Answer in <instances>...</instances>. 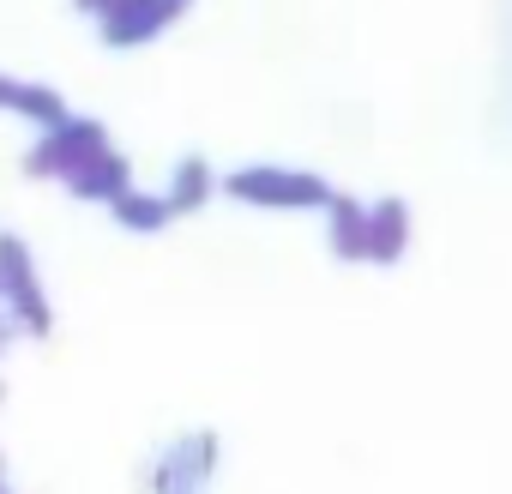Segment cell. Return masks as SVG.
<instances>
[{
  "instance_id": "cell-1",
  "label": "cell",
  "mask_w": 512,
  "mask_h": 494,
  "mask_svg": "<svg viewBox=\"0 0 512 494\" xmlns=\"http://www.w3.org/2000/svg\"><path fill=\"white\" fill-rule=\"evenodd\" d=\"M109 151V133H103V121H91V115H73V121H61L55 133H43L31 151H25V175H37V181H73L85 163H97Z\"/></svg>"
},
{
  "instance_id": "cell-2",
  "label": "cell",
  "mask_w": 512,
  "mask_h": 494,
  "mask_svg": "<svg viewBox=\"0 0 512 494\" xmlns=\"http://www.w3.org/2000/svg\"><path fill=\"white\" fill-rule=\"evenodd\" d=\"M0 296H7V308H13V326H25L31 338H49L55 332L49 296H43L37 266H31V247L19 235H0Z\"/></svg>"
},
{
  "instance_id": "cell-3",
  "label": "cell",
  "mask_w": 512,
  "mask_h": 494,
  "mask_svg": "<svg viewBox=\"0 0 512 494\" xmlns=\"http://www.w3.org/2000/svg\"><path fill=\"white\" fill-rule=\"evenodd\" d=\"M223 187L247 205H320L326 199V187L314 175H290V169H241Z\"/></svg>"
},
{
  "instance_id": "cell-4",
  "label": "cell",
  "mask_w": 512,
  "mask_h": 494,
  "mask_svg": "<svg viewBox=\"0 0 512 494\" xmlns=\"http://www.w3.org/2000/svg\"><path fill=\"white\" fill-rule=\"evenodd\" d=\"M211 464H217V446L211 434H193V440H175L157 464V494H205L211 482Z\"/></svg>"
},
{
  "instance_id": "cell-5",
  "label": "cell",
  "mask_w": 512,
  "mask_h": 494,
  "mask_svg": "<svg viewBox=\"0 0 512 494\" xmlns=\"http://www.w3.org/2000/svg\"><path fill=\"white\" fill-rule=\"evenodd\" d=\"M187 7V0H121V7L103 19V43H115V49H139L145 37H157L175 13Z\"/></svg>"
},
{
  "instance_id": "cell-6",
  "label": "cell",
  "mask_w": 512,
  "mask_h": 494,
  "mask_svg": "<svg viewBox=\"0 0 512 494\" xmlns=\"http://www.w3.org/2000/svg\"><path fill=\"white\" fill-rule=\"evenodd\" d=\"M67 193L73 199H121V193H133V169H127V157L121 151H103L97 163H85L73 181H67Z\"/></svg>"
},
{
  "instance_id": "cell-7",
  "label": "cell",
  "mask_w": 512,
  "mask_h": 494,
  "mask_svg": "<svg viewBox=\"0 0 512 494\" xmlns=\"http://www.w3.org/2000/svg\"><path fill=\"white\" fill-rule=\"evenodd\" d=\"M109 211H115V223H121V229H133V235H157V229L175 217L169 193H139V187H133V193H121Z\"/></svg>"
},
{
  "instance_id": "cell-8",
  "label": "cell",
  "mask_w": 512,
  "mask_h": 494,
  "mask_svg": "<svg viewBox=\"0 0 512 494\" xmlns=\"http://www.w3.org/2000/svg\"><path fill=\"white\" fill-rule=\"evenodd\" d=\"M205 193H211V169H205L199 157L175 163V175H169V205H175V211H199Z\"/></svg>"
},
{
  "instance_id": "cell-9",
  "label": "cell",
  "mask_w": 512,
  "mask_h": 494,
  "mask_svg": "<svg viewBox=\"0 0 512 494\" xmlns=\"http://www.w3.org/2000/svg\"><path fill=\"white\" fill-rule=\"evenodd\" d=\"M338 247H344V254H362V247H368V229H362V217L350 205H338Z\"/></svg>"
},
{
  "instance_id": "cell-10",
  "label": "cell",
  "mask_w": 512,
  "mask_h": 494,
  "mask_svg": "<svg viewBox=\"0 0 512 494\" xmlns=\"http://www.w3.org/2000/svg\"><path fill=\"white\" fill-rule=\"evenodd\" d=\"M25 91H31V85H19V79L0 73V109H13V115H19V109H25Z\"/></svg>"
},
{
  "instance_id": "cell-11",
  "label": "cell",
  "mask_w": 512,
  "mask_h": 494,
  "mask_svg": "<svg viewBox=\"0 0 512 494\" xmlns=\"http://www.w3.org/2000/svg\"><path fill=\"white\" fill-rule=\"evenodd\" d=\"M73 7H79V13H91V19H109L121 0H73Z\"/></svg>"
},
{
  "instance_id": "cell-12",
  "label": "cell",
  "mask_w": 512,
  "mask_h": 494,
  "mask_svg": "<svg viewBox=\"0 0 512 494\" xmlns=\"http://www.w3.org/2000/svg\"><path fill=\"white\" fill-rule=\"evenodd\" d=\"M7 338H13V320H0V350H7Z\"/></svg>"
},
{
  "instance_id": "cell-13",
  "label": "cell",
  "mask_w": 512,
  "mask_h": 494,
  "mask_svg": "<svg viewBox=\"0 0 512 494\" xmlns=\"http://www.w3.org/2000/svg\"><path fill=\"white\" fill-rule=\"evenodd\" d=\"M0 494H7V482H0Z\"/></svg>"
}]
</instances>
